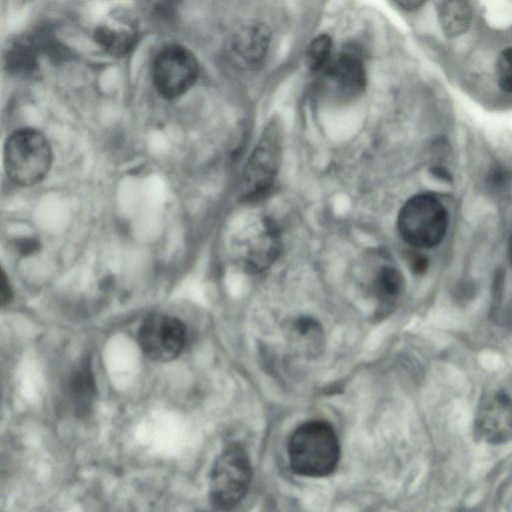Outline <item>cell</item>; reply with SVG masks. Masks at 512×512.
<instances>
[{
  "instance_id": "6da1fadb",
  "label": "cell",
  "mask_w": 512,
  "mask_h": 512,
  "mask_svg": "<svg viewBox=\"0 0 512 512\" xmlns=\"http://www.w3.org/2000/svg\"><path fill=\"white\" fill-rule=\"evenodd\" d=\"M291 468L297 474L325 477L333 473L340 458V445L333 427L312 420L297 427L288 442Z\"/></svg>"
},
{
  "instance_id": "7a4b0ae2",
  "label": "cell",
  "mask_w": 512,
  "mask_h": 512,
  "mask_svg": "<svg viewBox=\"0 0 512 512\" xmlns=\"http://www.w3.org/2000/svg\"><path fill=\"white\" fill-rule=\"evenodd\" d=\"M4 162L13 182L21 186H32L41 181L50 169V144L37 130H17L6 141Z\"/></svg>"
},
{
  "instance_id": "3957f363",
  "label": "cell",
  "mask_w": 512,
  "mask_h": 512,
  "mask_svg": "<svg viewBox=\"0 0 512 512\" xmlns=\"http://www.w3.org/2000/svg\"><path fill=\"white\" fill-rule=\"evenodd\" d=\"M397 226L401 237L411 246L432 248L446 235L448 214L438 198L431 194H418L401 208Z\"/></svg>"
},
{
  "instance_id": "277c9868",
  "label": "cell",
  "mask_w": 512,
  "mask_h": 512,
  "mask_svg": "<svg viewBox=\"0 0 512 512\" xmlns=\"http://www.w3.org/2000/svg\"><path fill=\"white\" fill-rule=\"evenodd\" d=\"M252 469L249 457L239 445H230L215 460L210 473L209 496L214 508L229 510L249 490Z\"/></svg>"
},
{
  "instance_id": "5b68a950",
  "label": "cell",
  "mask_w": 512,
  "mask_h": 512,
  "mask_svg": "<svg viewBox=\"0 0 512 512\" xmlns=\"http://www.w3.org/2000/svg\"><path fill=\"white\" fill-rule=\"evenodd\" d=\"M281 151L280 127L277 122H271L244 167L241 183L244 199H259L271 189L280 166Z\"/></svg>"
},
{
  "instance_id": "8992f818",
  "label": "cell",
  "mask_w": 512,
  "mask_h": 512,
  "mask_svg": "<svg viewBox=\"0 0 512 512\" xmlns=\"http://www.w3.org/2000/svg\"><path fill=\"white\" fill-rule=\"evenodd\" d=\"M199 66L194 54L181 45H169L156 56L152 79L158 93L166 99L185 94L198 77Z\"/></svg>"
},
{
  "instance_id": "52a82bcc",
  "label": "cell",
  "mask_w": 512,
  "mask_h": 512,
  "mask_svg": "<svg viewBox=\"0 0 512 512\" xmlns=\"http://www.w3.org/2000/svg\"><path fill=\"white\" fill-rule=\"evenodd\" d=\"M142 352L151 360L168 362L176 359L187 341V329L176 317L165 314L148 316L137 332Z\"/></svg>"
},
{
  "instance_id": "ba28073f",
  "label": "cell",
  "mask_w": 512,
  "mask_h": 512,
  "mask_svg": "<svg viewBox=\"0 0 512 512\" xmlns=\"http://www.w3.org/2000/svg\"><path fill=\"white\" fill-rule=\"evenodd\" d=\"M476 434L484 442L499 445L512 439V399L498 391L483 398L475 415Z\"/></svg>"
},
{
  "instance_id": "9c48e42d",
  "label": "cell",
  "mask_w": 512,
  "mask_h": 512,
  "mask_svg": "<svg viewBox=\"0 0 512 512\" xmlns=\"http://www.w3.org/2000/svg\"><path fill=\"white\" fill-rule=\"evenodd\" d=\"M280 250V236L276 224L264 218L248 232L243 253V263L251 272L268 268L277 258Z\"/></svg>"
},
{
  "instance_id": "30bf717a",
  "label": "cell",
  "mask_w": 512,
  "mask_h": 512,
  "mask_svg": "<svg viewBox=\"0 0 512 512\" xmlns=\"http://www.w3.org/2000/svg\"><path fill=\"white\" fill-rule=\"evenodd\" d=\"M329 79L341 96L354 97L366 85V73L362 55L355 47L348 45L338 55L328 70Z\"/></svg>"
},
{
  "instance_id": "8fae6325",
  "label": "cell",
  "mask_w": 512,
  "mask_h": 512,
  "mask_svg": "<svg viewBox=\"0 0 512 512\" xmlns=\"http://www.w3.org/2000/svg\"><path fill=\"white\" fill-rule=\"evenodd\" d=\"M137 29L132 18L124 13H117L100 24L94 34L96 43L112 56H122L134 46Z\"/></svg>"
},
{
  "instance_id": "7c38bea8",
  "label": "cell",
  "mask_w": 512,
  "mask_h": 512,
  "mask_svg": "<svg viewBox=\"0 0 512 512\" xmlns=\"http://www.w3.org/2000/svg\"><path fill=\"white\" fill-rule=\"evenodd\" d=\"M271 42L269 28L260 22H251L234 35L231 48L240 64L248 67L259 65L265 58Z\"/></svg>"
},
{
  "instance_id": "4fadbf2b",
  "label": "cell",
  "mask_w": 512,
  "mask_h": 512,
  "mask_svg": "<svg viewBox=\"0 0 512 512\" xmlns=\"http://www.w3.org/2000/svg\"><path fill=\"white\" fill-rule=\"evenodd\" d=\"M473 7L470 0H440L438 21L443 34L450 39L465 34L471 27Z\"/></svg>"
},
{
  "instance_id": "5bb4252c",
  "label": "cell",
  "mask_w": 512,
  "mask_h": 512,
  "mask_svg": "<svg viewBox=\"0 0 512 512\" xmlns=\"http://www.w3.org/2000/svg\"><path fill=\"white\" fill-rule=\"evenodd\" d=\"M376 297L385 306H393L398 302L404 291V278L393 266H382L373 282Z\"/></svg>"
},
{
  "instance_id": "9a60e30c",
  "label": "cell",
  "mask_w": 512,
  "mask_h": 512,
  "mask_svg": "<svg viewBox=\"0 0 512 512\" xmlns=\"http://www.w3.org/2000/svg\"><path fill=\"white\" fill-rule=\"evenodd\" d=\"M69 389L71 397L80 411L90 405L95 393V384L88 361H85L71 377Z\"/></svg>"
},
{
  "instance_id": "2e32d148",
  "label": "cell",
  "mask_w": 512,
  "mask_h": 512,
  "mask_svg": "<svg viewBox=\"0 0 512 512\" xmlns=\"http://www.w3.org/2000/svg\"><path fill=\"white\" fill-rule=\"evenodd\" d=\"M293 341L306 353H314L322 342V330L317 321L309 317L297 319L292 327Z\"/></svg>"
},
{
  "instance_id": "e0dca14e",
  "label": "cell",
  "mask_w": 512,
  "mask_h": 512,
  "mask_svg": "<svg viewBox=\"0 0 512 512\" xmlns=\"http://www.w3.org/2000/svg\"><path fill=\"white\" fill-rule=\"evenodd\" d=\"M36 48H40L35 40L16 42L6 56L8 69L16 73L31 72L36 65Z\"/></svg>"
},
{
  "instance_id": "ac0fdd59",
  "label": "cell",
  "mask_w": 512,
  "mask_h": 512,
  "mask_svg": "<svg viewBox=\"0 0 512 512\" xmlns=\"http://www.w3.org/2000/svg\"><path fill=\"white\" fill-rule=\"evenodd\" d=\"M332 45V39L327 34H320L311 40L305 54V63L310 71L317 72L328 63Z\"/></svg>"
},
{
  "instance_id": "d6986e66",
  "label": "cell",
  "mask_w": 512,
  "mask_h": 512,
  "mask_svg": "<svg viewBox=\"0 0 512 512\" xmlns=\"http://www.w3.org/2000/svg\"><path fill=\"white\" fill-rule=\"evenodd\" d=\"M495 79L503 92L512 93V47H506L497 55Z\"/></svg>"
},
{
  "instance_id": "ffe728a7",
  "label": "cell",
  "mask_w": 512,
  "mask_h": 512,
  "mask_svg": "<svg viewBox=\"0 0 512 512\" xmlns=\"http://www.w3.org/2000/svg\"><path fill=\"white\" fill-rule=\"evenodd\" d=\"M410 267L415 274H423L428 268V259L422 254L410 257Z\"/></svg>"
},
{
  "instance_id": "44dd1931",
  "label": "cell",
  "mask_w": 512,
  "mask_h": 512,
  "mask_svg": "<svg viewBox=\"0 0 512 512\" xmlns=\"http://www.w3.org/2000/svg\"><path fill=\"white\" fill-rule=\"evenodd\" d=\"M394 2L403 10L415 11L420 9L427 0H394Z\"/></svg>"
},
{
  "instance_id": "7402d4cb",
  "label": "cell",
  "mask_w": 512,
  "mask_h": 512,
  "mask_svg": "<svg viewBox=\"0 0 512 512\" xmlns=\"http://www.w3.org/2000/svg\"><path fill=\"white\" fill-rule=\"evenodd\" d=\"M0 295H1V304L5 305L7 304L12 296V291L10 288V285L8 283V280L5 276V274H2L1 277V288H0Z\"/></svg>"
},
{
  "instance_id": "603a6c76",
  "label": "cell",
  "mask_w": 512,
  "mask_h": 512,
  "mask_svg": "<svg viewBox=\"0 0 512 512\" xmlns=\"http://www.w3.org/2000/svg\"><path fill=\"white\" fill-rule=\"evenodd\" d=\"M509 259H510V263H511V266H512V238H511L510 243H509Z\"/></svg>"
}]
</instances>
